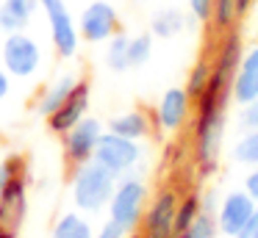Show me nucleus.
<instances>
[{
    "label": "nucleus",
    "mask_w": 258,
    "mask_h": 238,
    "mask_svg": "<svg viewBox=\"0 0 258 238\" xmlns=\"http://www.w3.org/2000/svg\"><path fill=\"white\" fill-rule=\"evenodd\" d=\"M230 103V81L211 69V81L195 100V161L203 177L214 175L225 144V108Z\"/></svg>",
    "instance_id": "f257e3e1"
},
{
    "label": "nucleus",
    "mask_w": 258,
    "mask_h": 238,
    "mask_svg": "<svg viewBox=\"0 0 258 238\" xmlns=\"http://www.w3.org/2000/svg\"><path fill=\"white\" fill-rule=\"evenodd\" d=\"M117 186V175L108 172L103 164H97L95 158L84 161L75 166L73 175V202L84 213H97V210L108 208V199Z\"/></svg>",
    "instance_id": "f03ea898"
},
{
    "label": "nucleus",
    "mask_w": 258,
    "mask_h": 238,
    "mask_svg": "<svg viewBox=\"0 0 258 238\" xmlns=\"http://www.w3.org/2000/svg\"><path fill=\"white\" fill-rule=\"evenodd\" d=\"M145 202H147V186L142 177L128 175L117 177L114 194L108 199V219H114L117 224H122L128 232H134L142 224L145 216Z\"/></svg>",
    "instance_id": "7ed1b4c3"
},
{
    "label": "nucleus",
    "mask_w": 258,
    "mask_h": 238,
    "mask_svg": "<svg viewBox=\"0 0 258 238\" xmlns=\"http://www.w3.org/2000/svg\"><path fill=\"white\" fill-rule=\"evenodd\" d=\"M0 58H3V69L12 77H34L42 66V47L25 31H14L3 39Z\"/></svg>",
    "instance_id": "20e7f679"
},
{
    "label": "nucleus",
    "mask_w": 258,
    "mask_h": 238,
    "mask_svg": "<svg viewBox=\"0 0 258 238\" xmlns=\"http://www.w3.org/2000/svg\"><path fill=\"white\" fill-rule=\"evenodd\" d=\"M92 158H95L97 164H103L108 172H114L117 177H122L142 161V144L131 141V138H125V136H117V133H111V130H106L100 136V141H97Z\"/></svg>",
    "instance_id": "39448f33"
},
{
    "label": "nucleus",
    "mask_w": 258,
    "mask_h": 238,
    "mask_svg": "<svg viewBox=\"0 0 258 238\" xmlns=\"http://www.w3.org/2000/svg\"><path fill=\"white\" fill-rule=\"evenodd\" d=\"M39 6L47 17V28H50V39H53L56 53L61 58H73L78 53L81 33H78V22L73 20L67 3L64 0H39Z\"/></svg>",
    "instance_id": "423d86ee"
},
{
    "label": "nucleus",
    "mask_w": 258,
    "mask_h": 238,
    "mask_svg": "<svg viewBox=\"0 0 258 238\" xmlns=\"http://www.w3.org/2000/svg\"><path fill=\"white\" fill-rule=\"evenodd\" d=\"M178 191L161 188L142 216V238H175V210H178Z\"/></svg>",
    "instance_id": "0eeeda50"
},
{
    "label": "nucleus",
    "mask_w": 258,
    "mask_h": 238,
    "mask_svg": "<svg viewBox=\"0 0 258 238\" xmlns=\"http://www.w3.org/2000/svg\"><path fill=\"white\" fill-rule=\"evenodd\" d=\"M119 31V14L108 0H92L78 20V33L89 44H103Z\"/></svg>",
    "instance_id": "6e6552de"
},
{
    "label": "nucleus",
    "mask_w": 258,
    "mask_h": 238,
    "mask_svg": "<svg viewBox=\"0 0 258 238\" xmlns=\"http://www.w3.org/2000/svg\"><path fill=\"white\" fill-rule=\"evenodd\" d=\"M103 133H106V127H103V122L95 119V116H84L81 122H75V125L61 136L64 158L75 166L89 161L92 155H95V147H97Z\"/></svg>",
    "instance_id": "1a4fd4ad"
},
{
    "label": "nucleus",
    "mask_w": 258,
    "mask_h": 238,
    "mask_svg": "<svg viewBox=\"0 0 258 238\" xmlns=\"http://www.w3.org/2000/svg\"><path fill=\"white\" fill-rule=\"evenodd\" d=\"M255 210V199L244 191V188H233L222 197V202L217 205V227L222 238H236L239 230L244 227V221L250 219V213Z\"/></svg>",
    "instance_id": "9d476101"
},
{
    "label": "nucleus",
    "mask_w": 258,
    "mask_h": 238,
    "mask_svg": "<svg viewBox=\"0 0 258 238\" xmlns=\"http://www.w3.org/2000/svg\"><path fill=\"white\" fill-rule=\"evenodd\" d=\"M191 108H195V100L189 97L183 86H172L161 94L156 105V125L158 130L164 133H178L183 130V125L189 122L191 116Z\"/></svg>",
    "instance_id": "9b49d317"
},
{
    "label": "nucleus",
    "mask_w": 258,
    "mask_h": 238,
    "mask_svg": "<svg viewBox=\"0 0 258 238\" xmlns=\"http://www.w3.org/2000/svg\"><path fill=\"white\" fill-rule=\"evenodd\" d=\"M258 100V44L247 47L241 53V61L233 72V81H230V103L250 105Z\"/></svg>",
    "instance_id": "f8f14e48"
},
{
    "label": "nucleus",
    "mask_w": 258,
    "mask_h": 238,
    "mask_svg": "<svg viewBox=\"0 0 258 238\" xmlns=\"http://www.w3.org/2000/svg\"><path fill=\"white\" fill-rule=\"evenodd\" d=\"M89 97H92V89L86 81H78V86L73 89V94H70L67 100H64L61 105H58L56 111H53L50 116H47V125H50L53 133H58V136H64V133L70 130V127L75 125V122H81L86 116V108H89Z\"/></svg>",
    "instance_id": "ddd939ff"
},
{
    "label": "nucleus",
    "mask_w": 258,
    "mask_h": 238,
    "mask_svg": "<svg viewBox=\"0 0 258 238\" xmlns=\"http://www.w3.org/2000/svg\"><path fill=\"white\" fill-rule=\"evenodd\" d=\"M78 81H81L78 72H58V75L45 86V92L39 94V100H36V111H39L42 116H50L53 111H56L58 105L73 94V89L78 86Z\"/></svg>",
    "instance_id": "4468645a"
},
{
    "label": "nucleus",
    "mask_w": 258,
    "mask_h": 238,
    "mask_svg": "<svg viewBox=\"0 0 258 238\" xmlns=\"http://www.w3.org/2000/svg\"><path fill=\"white\" fill-rule=\"evenodd\" d=\"M106 130L117 133V136H125L131 141H145L147 136L153 133V119L145 114V111L134 108V111H125V114H117L108 119Z\"/></svg>",
    "instance_id": "2eb2a0df"
},
{
    "label": "nucleus",
    "mask_w": 258,
    "mask_h": 238,
    "mask_svg": "<svg viewBox=\"0 0 258 238\" xmlns=\"http://www.w3.org/2000/svg\"><path fill=\"white\" fill-rule=\"evenodd\" d=\"M36 9H39V0H3L0 3V31H25Z\"/></svg>",
    "instance_id": "dca6fc26"
},
{
    "label": "nucleus",
    "mask_w": 258,
    "mask_h": 238,
    "mask_svg": "<svg viewBox=\"0 0 258 238\" xmlns=\"http://www.w3.org/2000/svg\"><path fill=\"white\" fill-rule=\"evenodd\" d=\"M191 22H195V20H191L186 11L169 6V9H161V11H156V14H153L150 33L156 39H172V36H178V33H183Z\"/></svg>",
    "instance_id": "f3484780"
},
{
    "label": "nucleus",
    "mask_w": 258,
    "mask_h": 238,
    "mask_svg": "<svg viewBox=\"0 0 258 238\" xmlns=\"http://www.w3.org/2000/svg\"><path fill=\"white\" fill-rule=\"evenodd\" d=\"M53 238H95V232H92V224L86 221V216L70 210V213H64L61 219L56 221Z\"/></svg>",
    "instance_id": "a211bd4d"
},
{
    "label": "nucleus",
    "mask_w": 258,
    "mask_h": 238,
    "mask_svg": "<svg viewBox=\"0 0 258 238\" xmlns=\"http://www.w3.org/2000/svg\"><path fill=\"white\" fill-rule=\"evenodd\" d=\"M230 155H233V161L241 166H258V127H247V130L236 138Z\"/></svg>",
    "instance_id": "6ab92c4d"
},
{
    "label": "nucleus",
    "mask_w": 258,
    "mask_h": 238,
    "mask_svg": "<svg viewBox=\"0 0 258 238\" xmlns=\"http://www.w3.org/2000/svg\"><path fill=\"white\" fill-rule=\"evenodd\" d=\"M128 42H131V36L128 33H119V31L106 42V66L111 72L131 69V64H128Z\"/></svg>",
    "instance_id": "aec40b11"
},
{
    "label": "nucleus",
    "mask_w": 258,
    "mask_h": 238,
    "mask_svg": "<svg viewBox=\"0 0 258 238\" xmlns=\"http://www.w3.org/2000/svg\"><path fill=\"white\" fill-rule=\"evenodd\" d=\"M241 20V11H239V0H214V9H211V25L217 31H233V25Z\"/></svg>",
    "instance_id": "412c9836"
},
{
    "label": "nucleus",
    "mask_w": 258,
    "mask_h": 238,
    "mask_svg": "<svg viewBox=\"0 0 258 238\" xmlns=\"http://www.w3.org/2000/svg\"><path fill=\"white\" fill-rule=\"evenodd\" d=\"M153 39H156V36H153L150 31L131 36V42H128V64H131V69L145 66L147 61H150V55H153Z\"/></svg>",
    "instance_id": "4be33fe9"
},
{
    "label": "nucleus",
    "mask_w": 258,
    "mask_h": 238,
    "mask_svg": "<svg viewBox=\"0 0 258 238\" xmlns=\"http://www.w3.org/2000/svg\"><path fill=\"white\" fill-rule=\"evenodd\" d=\"M175 238H219L217 216H214V213H206V210H200V213L195 216V221H191V224L186 227L183 232H178Z\"/></svg>",
    "instance_id": "5701e85b"
},
{
    "label": "nucleus",
    "mask_w": 258,
    "mask_h": 238,
    "mask_svg": "<svg viewBox=\"0 0 258 238\" xmlns=\"http://www.w3.org/2000/svg\"><path fill=\"white\" fill-rule=\"evenodd\" d=\"M197 213H200V194L189 191L186 197L178 199V210H175V235H178V232H183L186 227L195 221Z\"/></svg>",
    "instance_id": "b1692460"
},
{
    "label": "nucleus",
    "mask_w": 258,
    "mask_h": 238,
    "mask_svg": "<svg viewBox=\"0 0 258 238\" xmlns=\"http://www.w3.org/2000/svg\"><path fill=\"white\" fill-rule=\"evenodd\" d=\"M211 61L208 58H203V61H197L195 66H191V72H189V77H186V92H189V97L191 100H197L203 94V89L208 86V81H211Z\"/></svg>",
    "instance_id": "393cba45"
},
{
    "label": "nucleus",
    "mask_w": 258,
    "mask_h": 238,
    "mask_svg": "<svg viewBox=\"0 0 258 238\" xmlns=\"http://www.w3.org/2000/svg\"><path fill=\"white\" fill-rule=\"evenodd\" d=\"M214 0H189V17L195 22H208L211 20Z\"/></svg>",
    "instance_id": "a878e982"
},
{
    "label": "nucleus",
    "mask_w": 258,
    "mask_h": 238,
    "mask_svg": "<svg viewBox=\"0 0 258 238\" xmlns=\"http://www.w3.org/2000/svg\"><path fill=\"white\" fill-rule=\"evenodd\" d=\"M20 164H23L20 158H9V161L0 164V191H3V188H6L9 183L20 175Z\"/></svg>",
    "instance_id": "bb28decb"
},
{
    "label": "nucleus",
    "mask_w": 258,
    "mask_h": 238,
    "mask_svg": "<svg viewBox=\"0 0 258 238\" xmlns=\"http://www.w3.org/2000/svg\"><path fill=\"white\" fill-rule=\"evenodd\" d=\"M239 125L244 127V130L247 127H258V100L239 108Z\"/></svg>",
    "instance_id": "cd10ccee"
},
{
    "label": "nucleus",
    "mask_w": 258,
    "mask_h": 238,
    "mask_svg": "<svg viewBox=\"0 0 258 238\" xmlns=\"http://www.w3.org/2000/svg\"><path fill=\"white\" fill-rule=\"evenodd\" d=\"M95 238H128V230H125L122 224H117L114 219H108L106 224L95 232Z\"/></svg>",
    "instance_id": "c85d7f7f"
},
{
    "label": "nucleus",
    "mask_w": 258,
    "mask_h": 238,
    "mask_svg": "<svg viewBox=\"0 0 258 238\" xmlns=\"http://www.w3.org/2000/svg\"><path fill=\"white\" fill-rule=\"evenodd\" d=\"M241 188L258 202V166H250V169H247L244 180H241Z\"/></svg>",
    "instance_id": "c756f323"
},
{
    "label": "nucleus",
    "mask_w": 258,
    "mask_h": 238,
    "mask_svg": "<svg viewBox=\"0 0 258 238\" xmlns=\"http://www.w3.org/2000/svg\"><path fill=\"white\" fill-rule=\"evenodd\" d=\"M236 238H258V202H255V210L250 213V219L244 221V227L239 230Z\"/></svg>",
    "instance_id": "7c9ffc66"
},
{
    "label": "nucleus",
    "mask_w": 258,
    "mask_h": 238,
    "mask_svg": "<svg viewBox=\"0 0 258 238\" xmlns=\"http://www.w3.org/2000/svg\"><path fill=\"white\" fill-rule=\"evenodd\" d=\"M217 194H211V191H208V194H203V197H200V210H206V213H217Z\"/></svg>",
    "instance_id": "2f4dec72"
},
{
    "label": "nucleus",
    "mask_w": 258,
    "mask_h": 238,
    "mask_svg": "<svg viewBox=\"0 0 258 238\" xmlns=\"http://www.w3.org/2000/svg\"><path fill=\"white\" fill-rule=\"evenodd\" d=\"M9 89H12V77H9V72L0 66V100L9 94Z\"/></svg>",
    "instance_id": "473e14b6"
},
{
    "label": "nucleus",
    "mask_w": 258,
    "mask_h": 238,
    "mask_svg": "<svg viewBox=\"0 0 258 238\" xmlns=\"http://www.w3.org/2000/svg\"><path fill=\"white\" fill-rule=\"evenodd\" d=\"M0 238H14V230L12 227H0Z\"/></svg>",
    "instance_id": "72a5a7b5"
}]
</instances>
